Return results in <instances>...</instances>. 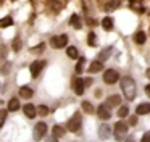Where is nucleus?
Instances as JSON below:
<instances>
[{"label":"nucleus","mask_w":150,"mask_h":142,"mask_svg":"<svg viewBox=\"0 0 150 142\" xmlns=\"http://www.w3.org/2000/svg\"><path fill=\"white\" fill-rule=\"evenodd\" d=\"M50 6H53V10H60V8H62V3L52 2V3H50Z\"/></svg>","instance_id":"nucleus-34"},{"label":"nucleus","mask_w":150,"mask_h":142,"mask_svg":"<svg viewBox=\"0 0 150 142\" xmlns=\"http://www.w3.org/2000/svg\"><path fill=\"white\" fill-rule=\"evenodd\" d=\"M118 77H120V76H118V73L115 70H107L103 73V81L107 84H115L118 81Z\"/></svg>","instance_id":"nucleus-6"},{"label":"nucleus","mask_w":150,"mask_h":142,"mask_svg":"<svg viewBox=\"0 0 150 142\" xmlns=\"http://www.w3.org/2000/svg\"><path fill=\"white\" fill-rule=\"evenodd\" d=\"M82 110H84L86 113H94V107H92V103L87 102V100L82 102Z\"/></svg>","instance_id":"nucleus-23"},{"label":"nucleus","mask_w":150,"mask_h":142,"mask_svg":"<svg viewBox=\"0 0 150 142\" xmlns=\"http://www.w3.org/2000/svg\"><path fill=\"white\" fill-rule=\"evenodd\" d=\"M84 65H86V58H79L78 65H76V73H82V70H84Z\"/></svg>","instance_id":"nucleus-25"},{"label":"nucleus","mask_w":150,"mask_h":142,"mask_svg":"<svg viewBox=\"0 0 150 142\" xmlns=\"http://www.w3.org/2000/svg\"><path fill=\"white\" fill-rule=\"evenodd\" d=\"M102 26H103V29L105 31H111V29H113V19L111 18H103L102 19Z\"/></svg>","instance_id":"nucleus-16"},{"label":"nucleus","mask_w":150,"mask_h":142,"mask_svg":"<svg viewBox=\"0 0 150 142\" xmlns=\"http://www.w3.org/2000/svg\"><path fill=\"white\" fill-rule=\"evenodd\" d=\"M97 115H98V118H102V119H108L111 116V113H110V108H108L107 105H100L97 110Z\"/></svg>","instance_id":"nucleus-10"},{"label":"nucleus","mask_w":150,"mask_h":142,"mask_svg":"<svg viewBox=\"0 0 150 142\" xmlns=\"http://www.w3.org/2000/svg\"><path fill=\"white\" fill-rule=\"evenodd\" d=\"M121 103V97L120 95H110L107 99V107L110 108V107H118Z\"/></svg>","instance_id":"nucleus-12"},{"label":"nucleus","mask_w":150,"mask_h":142,"mask_svg":"<svg viewBox=\"0 0 150 142\" xmlns=\"http://www.w3.org/2000/svg\"><path fill=\"white\" fill-rule=\"evenodd\" d=\"M24 115H26L29 119L36 118V115H37V110H36V107H34L33 103H26V105H24Z\"/></svg>","instance_id":"nucleus-9"},{"label":"nucleus","mask_w":150,"mask_h":142,"mask_svg":"<svg viewBox=\"0 0 150 142\" xmlns=\"http://www.w3.org/2000/svg\"><path fill=\"white\" fill-rule=\"evenodd\" d=\"M145 39H147V36H145V32H142V31H139L136 36H134V40H136L137 44H144Z\"/></svg>","instance_id":"nucleus-19"},{"label":"nucleus","mask_w":150,"mask_h":142,"mask_svg":"<svg viewBox=\"0 0 150 142\" xmlns=\"http://www.w3.org/2000/svg\"><path fill=\"white\" fill-rule=\"evenodd\" d=\"M5 58H7V47L0 45V61H4Z\"/></svg>","instance_id":"nucleus-27"},{"label":"nucleus","mask_w":150,"mask_h":142,"mask_svg":"<svg viewBox=\"0 0 150 142\" xmlns=\"http://www.w3.org/2000/svg\"><path fill=\"white\" fill-rule=\"evenodd\" d=\"M110 134H111V128L108 124H102L100 128H98V137L100 139H108L110 137Z\"/></svg>","instance_id":"nucleus-8"},{"label":"nucleus","mask_w":150,"mask_h":142,"mask_svg":"<svg viewBox=\"0 0 150 142\" xmlns=\"http://www.w3.org/2000/svg\"><path fill=\"white\" fill-rule=\"evenodd\" d=\"M142 142H150V132H145V134H144Z\"/></svg>","instance_id":"nucleus-36"},{"label":"nucleus","mask_w":150,"mask_h":142,"mask_svg":"<svg viewBox=\"0 0 150 142\" xmlns=\"http://www.w3.org/2000/svg\"><path fill=\"white\" fill-rule=\"evenodd\" d=\"M44 66H45V61H34L31 65V74H33V77L39 76V73L44 70Z\"/></svg>","instance_id":"nucleus-7"},{"label":"nucleus","mask_w":150,"mask_h":142,"mask_svg":"<svg viewBox=\"0 0 150 142\" xmlns=\"http://www.w3.org/2000/svg\"><path fill=\"white\" fill-rule=\"evenodd\" d=\"M126 134H127V123L118 121L116 124H115V137H116L118 141H123V137Z\"/></svg>","instance_id":"nucleus-3"},{"label":"nucleus","mask_w":150,"mask_h":142,"mask_svg":"<svg viewBox=\"0 0 150 142\" xmlns=\"http://www.w3.org/2000/svg\"><path fill=\"white\" fill-rule=\"evenodd\" d=\"M84 81L81 79V77H78V79H74V92L78 94V95H82L84 94Z\"/></svg>","instance_id":"nucleus-11"},{"label":"nucleus","mask_w":150,"mask_h":142,"mask_svg":"<svg viewBox=\"0 0 150 142\" xmlns=\"http://www.w3.org/2000/svg\"><path fill=\"white\" fill-rule=\"evenodd\" d=\"M13 24V19L11 16H5L4 19H0V28H8V26Z\"/></svg>","instance_id":"nucleus-21"},{"label":"nucleus","mask_w":150,"mask_h":142,"mask_svg":"<svg viewBox=\"0 0 150 142\" xmlns=\"http://www.w3.org/2000/svg\"><path fill=\"white\" fill-rule=\"evenodd\" d=\"M137 115H145V113H150V103H140L136 108Z\"/></svg>","instance_id":"nucleus-15"},{"label":"nucleus","mask_w":150,"mask_h":142,"mask_svg":"<svg viewBox=\"0 0 150 142\" xmlns=\"http://www.w3.org/2000/svg\"><path fill=\"white\" fill-rule=\"evenodd\" d=\"M33 89H31V87H28V86H23L20 89V95L23 97V99H31V97H33Z\"/></svg>","instance_id":"nucleus-14"},{"label":"nucleus","mask_w":150,"mask_h":142,"mask_svg":"<svg viewBox=\"0 0 150 142\" xmlns=\"http://www.w3.org/2000/svg\"><path fill=\"white\" fill-rule=\"evenodd\" d=\"M66 53L69 58H78V48L76 47H68L66 48Z\"/></svg>","instance_id":"nucleus-24"},{"label":"nucleus","mask_w":150,"mask_h":142,"mask_svg":"<svg viewBox=\"0 0 150 142\" xmlns=\"http://www.w3.org/2000/svg\"><path fill=\"white\" fill-rule=\"evenodd\" d=\"M47 142H57V137H55V136H53V137H50V139H49V141H47Z\"/></svg>","instance_id":"nucleus-39"},{"label":"nucleus","mask_w":150,"mask_h":142,"mask_svg":"<svg viewBox=\"0 0 150 142\" xmlns=\"http://www.w3.org/2000/svg\"><path fill=\"white\" fill-rule=\"evenodd\" d=\"M121 90H123L124 97H126L127 100H132L134 97H136V82H134L131 77H123V81H121Z\"/></svg>","instance_id":"nucleus-1"},{"label":"nucleus","mask_w":150,"mask_h":142,"mask_svg":"<svg viewBox=\"0 0 150 142\" xmlns=\"http://www.w3.org/2000/svg\"><path fill=\"white\" fill-rule=\"evenodd\" d=\"M10 66H11V63H5L4 66H2V70H0V71H2V74H7L8 71H10Z\"/></svg>","instance_id":"nucleus-33"},{"label":"nucleus","mask_w":150,"mask_h":142,"mask_svg":"<svg viewBox=\"0 0 150 142\" xmlns=\"http://www.w3.org/2000/svg\"><path fill=\"white\" fill-rule=\"evenodd\" d=\"M5 118H7V111H5V110H0V128L4 126Z\"/></svg>","instance_id":"nucleus-30"},{"label":"nucleus","mask_w":150,"mask_h":142,"mask_svg":"<svg viewBox=\"0 0 150 142\" xmlns=\"http://www.w3.org/2000/svg\"><path fill=\"white\" fill-rule=\"evenodd\" d=\"M147 77H149V79H150V68H149V70H147Z\"/></svg>","instance_id":"nucleus-41"},{"label":"nucleus","mask_w":150,"mask_h":142,"mask_svg":"<svg viewBox=\"0 0 150 142\" xmlns=\"http://www.w3.org/2000/svg\"><path fill=\"white\" fill-rule=\"evenodd\" d=\"M126 142H134V137H127V139H126Z\"/></svg>","instance_id":"nucleus-40"},{"label":"nucleus","mask_w":150,"mask_h":142,"mask_svg":"<svg viewBox=\"0 0 150 142\" xmlns=\"http://www.w3.org/2000/svg\"><path fill=\"white\" fill-rule=\"evenodd\" d=\"M145 94L150 97V84H149V86H145Z\"/></svg>","instance_id":"nucleus-37"},{"label":"nucleus","mask_w":150,"mask_h":142,"mask_svg":"<svg viewBox=\"0 0 150 142\" xmlns=\"http://www.w3.org/2000/svg\"><path fill=\"white\" fill-rule=\"evenodd\" d=\"M45 132H47V124L45 123H37L36 126H34V139L36 141H40V139L45 136Z\"/></svg>","instance_id":"nucleus-4"},{"label":"nucleus","mask_w":150,"mask_h":142,"mask_svg":"<svg viewBox=\"0 0 150 142\" xmlns=\"http://www.w3.org/2000/svg\"><path fill=\"white\" fill-rule=\"evenodd\" d=\"M129 124H132V126L137 124V116H131V118H129Z\"/></svg>","instance_id":"nucleus-35"},{"label":"nucleus","mask_w":150,"mask_h":142,"mask_svg":"<svg viewBox=\"0 0 150 142\" xmlns=\"http://www.w3.org/2000/svg\"><path fill=\"white\" fill-rule=\"evenodd\" d=\"M103 70V65H102V61L95 60L91 63V66H89V73H98V71Z\"/></svg>","instance_id":"nucleus-13"},{"label":"nucleus","mask_w":150,"mask_h":142,"mask_svg":"<svg viewBox=\"0 0 150 142\" xmlns=\"http://www.w3.org/2000/svg\"><path fill=\"white\" fill-rule=\"evenodd\" d=\"M18 108H20L18 99H10V102H8V110H10V111H16Z\"/></svg>","instance_id":"nucleus-18"},{"label":"nucleus","mask_w":150,"mask_h":142,"mask_svg":"<svg viewBox=\"0 0 150 142\" xmlns=\"http://www.w3.org/2000/svg\"><path fill=\"white\" fill-rule=\"evenodd\" d=\"M89 45H92V47H94L95 44H97V40H95V34L94 32H89Z\"/></svg>","instance_id":"nucleus-29"},{"label":"nucleus","mask_w":150,"mask_h":142,"mask_svg":"<svg viewBox=\"0 0 150 142\" xmlns=\"http://www.w3.org/2000/svg\"><path fill=\"white\" fill-rule=\"evenodd\" d=\"M120 5V0H113L111 3H108L107 5V10H111V8H116V6Z\"/></svg>","instance_id":"nucleus-32"},{"label":"nucleus","mask_w":150,"mask_h":142,"mask_svg":"<svg viewBox=\"0 0 150 142\" xmlns=\"http://www.w3.org/2000/svg\"><path fill=\"white\" fill-rule=\"evenodd\" d=\"M0 3H2V0H0Z\"/></svg>","instance_id":"nucleus-42"},{"label":"nucleus","mask_w":150,"mask_h":142,"mask_svg":"<svg viewBox=\"0 0 150 142\" xmlns=\"http://www.w3.org/2000/svg\"><path fill=\"white\" fill-rule=\"evenodd\" d=\"M127 113H129V110H127V107H121V108L118 110V116H121V118H124V116H127Z\"/></svg>","instance_id":"nucleus-28"},{"label":"nucleus","mask_w":150,"mask_h":142,"mask_svg":"<svg viewBox=\"0 0 150 142\" xmlns=\"http://www.w3.org/2000/svg\"><path fill=\"white\" fill-rule=\"evenodd\" d=\"M20 48H21V40H20V39H15V42H13V50L18 52Z\"/></svg>","instance_id":"nucleus-31"},{"label":"nucleus","mask_w":150,"mask_h":142,"mask_svg":"<svg viewBox=\"0 0 150 142\" xmlns=\"http://www.w3.org/2000/svg\"><path fill=\"white\" fill-rule=\"evenodd\" d=\"M37 113H39V116H47L49 115V108H47L45 105H39V108H36Z\"/></svg>","instance_id":"nucleus-26"},{"label":"nucleus","mask_w":150,"mask_h":142,"mask_svg":"<svg viewBox=\"0 0 150 142\" xmlns=\"http://www.w3.org/2000/svg\"><path fill=\"white\" fill-rule=\"evenodd\" d=\"M81 123H82V116H81V113H74L73 115V118L68 121V124H66V128L69 129L71 132H76V131H79L81 129Z\"/></svg>","instance_id":"nucleus-2"},{"label":"nucleus","mask_w":150,"mask_h":142,"mask_svg":"<svg viewBox=\"0 0 150 142\" xmlns=\"http://www.w3.org/2000/svg\"><path fill=\"white\" fill-rule=\"evenodd\" d=\"M111 55V47H107V48H103V50L100 52V55H98V61H105L108 57Z\"/></svg>","instance_id":"nucleus-17"},{"label":"nucleus","mask_w":150,"mask_h":142,"mask_svg":"<svg viewBox=\"0 0 150 142\" xmlns=\"http://www.w3.org/2000/svg\"><path fill=\"white\" fill-rule=\"evenodd\" d=\"M91 84H92V79H86L84 81V86H91Z\"/></svg>","instance_id":"nucleus-38"},{"label":"nucleus","mask_w":150,"mask_h":142,"mask_svg":"<svg viewBox=\"0 0 150 142\" xmlns=\"http://www.w3.org/2000/svg\"><path fill=\"white\" fill-rule=\"evenodd\" d=\"M66 44H68V36L66 34L52 37V47H55V48H62V47H65Z\"/></svg>","instance_id":"nucleus-5"},{"label":"nucleus","mask_w":150,"mask_h":142,"mask_svg":"<svg viewBox=\"0 0 150 142\" xmlns=\"http://www.w3.org/2000/svg\"><path fill=\"white\" fill-rule=\"evenodd\" d=\"M53 136L55 137H62V136H65V129L62 128V126H53Z\"/></svg>","instance_id":"nucleus-22"},{"label":"nucleus","mask_w":150,"mask_h":142,"mask_svg":"<svg viewBox=\"0 0 150 142\" xmlns=\"http://www.w3.org/2000/svg\"><path fill=\"white\" fill-rule=\"evenodd\" d=\"M69 23H71V26H73V28H76V29L81 28V19H79L78 15H73L71 19H69Z\"/></svg>","instance_id":"nucleus-20"}]
</instances>
